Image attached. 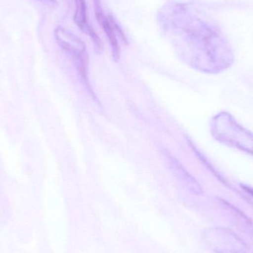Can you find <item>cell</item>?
<instances>
[{
	"label": "cell",
	"mask_w": 253,
	"mask_h": 253,
	"mask_svg": "<svg viewBox=\"0 0 253 253\" xmlns=\"http://www.w3.org/2000/svg\"><path fill=\"white\" fill-rule=\"evenodd\" d=\"M94 5L96 19L103 28L105 32L106 33L107 36H108V39L111 42L114 57H118L119 45L117 38V33H119L123 39L125 38L124 34L120 29L119 25L116 23L115 20L113 19L112 16H110L105 17L103 10H102V6H101L100 0H94Z\"/></svg>",
	"instance_id": "7a4b0ae2"
},
{
	"label": "cell",
	"mask_w": 253,
	"mask_h": 253,
	"mask_svg": "<svg viewBox=\"0 0 253 253\" xmlns=\"http://www.w3.org/2000/svg\"><path fill=\"white\" fill-rule=\"evenodd\" d=\"M58 43L73 56L83 61L86 57V46L80 38L62 28H58L55 33Z\"/></svg>",
	"instance_id": "3957f363"
},
{
	"label": "cell",
	"mask_w": 253,
	"mask_h": 253,
	"mask_svg": "<svg viewBox=\"0 0 253 253\" xmlns=\"http://www.w3.org/2000/svg\"><path fill=\"white\" fill-rule=\"evenodd\" d=\"M43 3H47V4H56V1L55 0H38Z\"/></svg>",
	"instance_id": "5b68a950"
},
{
	"label": "cell",
	"mask_w": 253,
	"mask_h": 253,
	"mask_svg": "<svg viewBox=\"0 0 253 253\" xmlns=\"http://www.w3.org/2000/svg\"><path fill=\"white\" fill-rule=\"evenodd\" d=\"M76 11L74 15V22L79 28L88 35L93 40L96 45H100V40L98 36L95 34L91 27L89 25L86 16V4L84 0H75Z\"/></svg>",
	"instance_id": "277c9868"
},
{
	"label": "cell",
	"mask_w": 253,
	"mask_h": 253,
	"mask_svg": "<svg viewBox=\"0 0 253 253\" xmlns=\"http://www.w3.org/2000/svg\"><path fill=\"white\" fill-rule=\"evenodd\" d=\"M177 11V28L200 60L215 68L231 64V46L216 22L189 6H178Z\"/></svg>",
	"instance_id": "6da1fadb"
},
{
	"label": "cell",
	"mask_w": 253,
	"mask_h": 253,
	"mask_svg": "<svg viewBox=\"0 0 253 253\" xmlns=\"http://www.w3.org/2000/svg\"><path fill=\"white\" fill-rule=\"evenodd\" d=\"M246 189H247V191L249 192V193H251V194L252 195V196H253V190H252V189H250V188H246Z\"/></svg>",
	"instance_id": "8992f818"
}]
</instances>
